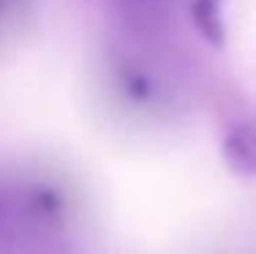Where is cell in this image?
Wrapping results in <instances>:
<instances>
[{
	"label": "cell",
	"mask_w": 256,
	"mask_h": 254,
	"mask_svg": "<svg viewBox=\"0 0 256 254\" xmlns=\"http://www.w3.org/2000/svg\"><path fill=\"white\" fill-rule=\"evenodd\" d=\"M224 153H226V161L237 172H256V129L251 126H240L226 137L224 142Z\"/></svg>",
	"instance_id": "cell-1"
},
{
	"label": "cell",
	"mask_w": 256,
	"mask_h": 254,
	"mask_svg": "<svg viewBox=\"0 0 256 254\" xmlns=\"http://www.w3.org/2000/svg\"><path fill=\"white\" fill-rule=\"evenodd\" d=\"M194 22L210 41H221L224 28L218 17V0H196L194 3Z\"/></svg>",
	"instance_id": "cell-2"
}]
</instances>
